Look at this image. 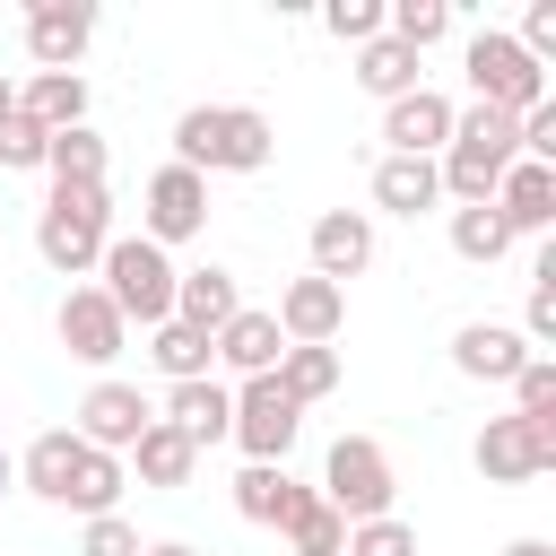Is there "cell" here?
<instances>
[{"mask_svg": "<svg viewBox=\"0 0 556 556\" xmlns=\"http://www.w3.org/2000/svg\"><path fill=\"white\" fill-rule=\"evenodd\" d=\"M269 148H278V130L252 104H191L174 122V165H191V174H261Z\"/></svg>", "mask_w": 556, "mask_h": 556, "instance_id": "obj_1", "label": "cell"}, {"mask_svg": "<svg viewBox=\"0 0 556 556\" xmlns=\"http://www.w3.org/2000/svg\"><path fill=\"white\" fill-rule=\"evenodd\" d=\"M513 156H521V122L495 113V104H469V113H452V139H443L434 174H443V191L460 208H478V200H495V182H504Z\"/></svg>", "mask_w": 556, "mask_h": 556, "instance_id": "obj_2", "label": "cell"}, {"mask_svg": "<svg viewBox=\"0 0 556 556\" xmlns=\"http://www.w3.org/2000/svg\"><path fill=\"white\" fill-rule=\"evenodd\" d=\"M104 243H113V200H104V182H52V200H43V217H35V252H43L61 278H87V269L104 261Z\"/></svg>", "mask_w": 556, "mask_h": 556, "instance_id": "obj_3", "label": "cell"}, {"mask_svg": "<svg viewBox=\"0 0 556 556\" xmlns=\"http://www.w3.org/2000/svg\"><path fill=\"white\" fill-rule=\"evenodd\" d=\"M96 269H104V295H113V313H122V321H148V330H156V321H174V278H182V269H174L148 235H113Z\"/></svg>", "mask_w": 556, "mask_h": 556, "instance_id": "obj_4", "label": "cell"}, {"mask_svg": "<svg viewBox=\"0 0 556 556\" xmlns=\"http://www.w3.org/2000/svg\"><path fill=\"white\" fill-rule=\"evenodd\" d=\"M321 504L356 530V521H382L391 513V452L374 434H339L330 460H321Z\"/></svg>", "mask_w": 556, "mask_h": 556, "instance_id": "obj_5", "label": "cell"}, {"mask_svg": "<svg viewBox=\"0 0 556 556\" xmlns=\"http://www.w3.org/2000/svg\"><path fill=\"white\" fill-rule=\"evenodd\" d=\"M460 61H469V87H478V104H495V113H513V122L547 104V70H539V61H530V52L513 43V35L478 26Z\"/></svg>", "mask_w": 556, "mask_h": 556, "instance_id": "obj_6", "label": "cell"}, {"mask_svg": "<svg viewBox=\"0 0 556 556\" xmlns=\"http://www.w3.org/2000/svg\"><path fill=\"white\" fill-rule=\"evenodd\" d=\"M235 443H243V460H278L287 469V443L304 434V408L278 391V374H252L243 391H235V426H226Z\"/></svg>", "mask_w": 556, "mask_h": 556, "instance_id": "obj_7", "label": "cell"}, {"mask_svg": "<svg viewBox=\"0 0 556 556\" xmlns=\"http://www.w3.org/2000/svg\"><path fill=\"white\" fill-rule=\"evenodd\" d=\"M478 469L495 486H521L539 469H556V417H486L478 434Z\"/></svg>", "mask_w": 556, "mask_h": 556, "instance_id": "obj_8", "label": "cell"}, {"mask_svg": "<svg viewBox=\"0 0 556 556\" xmlns=\"http://www.w3.org/2000/svg\"><path fill=\"white\" fill-rule=\"evenodd\" d=\"M148 226V243L165 252V243H191L200 226H208V174H191V165H156L148 174V208H139Z\"/></svg>", "mask_w": 556, "mask_h": 556, "instance_id": "obj_9", "label": "cell"}, {"mask_svg": "<svg viewBox=\"0 0 556 556\" xmlns=\"http://www.w3.org/2000/svg\"><path fill=\"white\" fill-rule=\"evenodd\" d=\"M148 426H156V408H148L130 382H96V391L78 400V426H70V434H78L87 452H113V460H130V443H139Z\"/></svg>", "mask_w": 556, "mask_h": 556, "instance_id": "obj_10", "label": "cell"}, {"mask_svg": "<svg viewBox=\"0 0 556 556\" xmlns=\"http://www.w3.org/2000/svg\"><path fill=\"white\" fill-rule=\"evenodd\" d=\"M52 330H61V348H70L78 365H113V356H122V339H130V321L113 313V295H104V287H70V295H61V313H52Z\"/></svg>", "mask_w": 556, "mask_h": 556, "instance_id": "obj_11", "label": "cell"}, {"mask_svg": "<svg viewBox=\"0 0 556 556\" xmlns=\"http://www.w3.org/2000/svg\"><path fill=\"white\" fill-rule=\"evenodd\" d=\"M269 321H278V339H287V348H330V339H339V321H348V287H330V278H313V269H304V278L278 295V313H269Z\"/></svg>", "mask_w": 556, "mask_h": 556, "instance_id": "obj_12", "label": "cell"}, {"mask_svg": "<svg viewBox=\"0 0 556 556\" xmlns=\"http://www.w3.org/2000/svg\"><path fill=\"white\" fill-rule=\"evenodd\" d=\"M87 35H96V9H87V0H35V9H26V52H35V70H78Z\"/></svg>", "mask_w": 556, "mask_h": 556, "instance_id": "obj_13", "label": "cell"}, {"mask_svg": "<svg viewBox=\"0 0 556 556\" xmlns=\"http://www.w3.org/2000/svg\"><path fill=\"white\" fill-rule=\"evenodd\" d=\"M365 261H374V217H365V208H321V217H313V278L348 287Z\"/></svg>", "mask_w": 556, "mask_h": 556, "instance_id": "obj_14", "label": "cell"}, {"mask_svg": "<svg viewBox=\"0 0 556 556\" xmlns=\"http://www.w3.org/2000/svg\"><path fill=\"white\" fill-rule=\"evenodd\" d=\"M382 139H391V156H434V148L452 139V96H434V87H408V96H391V113H382Z\"/></svg>", "mask_w": 556, "mask_h": 556, "instance_id": "obj_15", "label": "cell"}, {"mask_svg": "<svg viewBox=\"0 0 556 556\" xmlns=\"http://www.w3.org/2000/svg\"><path fill=\"white\" fill-rule=\"evenodd\" d=\"M495 217H504L513 235H547V226H556V165L513 156L504 182H495Z\"/></svg>", "mask_w": 556, "mask_h": 556, "instance_id": "obj_16", "label": "cell"}, {"mask_svg": "<svg viewBox=\"0 0 556 556\" xmlns=\"http://www.w3.org/2000/svg\"><path fill=\"white\" fill-rule=\"evenodd\" d=\"M530 356H539V348H530L513 321H469V330L452 339V365H460L469 382H513Z\"/></svg>", "mask_w": 556, "mask_h": 556, "instance_id": "obj_17", "label": "cell"}, {"mask_svg": "<svg viewBox=\"0 0 556 556\" xmlns=\"http://www.w3.org/2000/svg\"><path fill=\"white\" fill-rule=\"evenodd\" d=\"M235 313H243V295H235V269H217V261H208V269H182V278H174V321H191L200 339H217Z\"/></svg>", "mask_w": 556, "mask_h": 556, "instance_id": "obj_18", "label": "cell"}, {"mask_svg": "<svg viewBox=\"0 0 556 556\" xmlns=\"http://www.w3.org/2000/svg\"><path fill=\"white\" fill-rule=\"evenodd\" d=\"M434 200H443L434 156H382V165H374V208H391V217H426Z\"/></svg>", "mask_w": 556, "mask_h": 556, "instance_id": "obj_19", "label": "cell"}, {"mask_svg": "<svg viewBox=\"0 0 556 556\" xmlns=\"http://www.w3.org/2000/svg\"><path fill=\"white\" fill-rule=\"evenodd\" d=\"M208 356H226V365H235V374L252 382V374H278L287 339H278V321H269V313H252V304H243V313H235V321H226V330L208 339Z\"/></svg>", "mask_w": 556, "mask_h": 556, "instance_id": "obj_20", "label": "cell"}, {"mask_svg": "<svg viewBox=\"0 0 556 556\" xmlns=\"http://www.w3.org/2000/svg\"><path fill=\"white\" fill-rule=\"evenodd\" d=\"M156 417H165L174 434H191V443H217V434L235 426V391H226V382H174Z\"/></svg>", "mask_w": 556, "mask_h": 556, "instance_id": "obj_21", "label": "cell"}, {"mask_svg": "<svg viewBox=\"0 0 556 556\" xmlns=\"http://www.w3.org/2000/svg\"><path fill=\"white\" fill-rule=\"evenodd\" d=\"M78 452H87V443H78L70 426H43V434L17 452V478H26V495L61 504V495H70V478H78Z\"/></svg>", "mask_w": 556, "mask_h": 556, "instance_id": "obj_22", "label": "cell"}, {"mask_svg": "<svg viewBox=\"0 0 556 556\" xmlns=\"http://www.w3.org/2000/svg\"><path fill=\"white\" fill-rule=\"evenodd\" d=\"M17 113L43 122V130H78V122H87V78H78V70H35V78L17 87Z\"/></svg>", "mask_w": 556, "mask_h": 556, "instance_id": "obj_23", "label": "cell"}, {"mask_svg": "<svg viewBox=\"0 0 556 556\" xmlns=\"http://www.w3.org/2000/svg\"><path fill=\"white\" fill-rule=\"evenodd\" d=\"M130 469H139V486H191V469H200V443L191 434H174L165 417L130 443Z\"/></svg>", "mask_w": 556, "mask_h": 556, "instance_id": "obj_24", "label": "cell"}, {"mask_svg": "<svg viewBox=\"0 0 556 556\" xmlns=\"http://www.w3.org/2000/svg\"><path fill=\"white\" fill-rule=\"evenodd\" d=\"M278 530L295 539V556H330V547H348V521L321 504V486H295L287 513H278Z\"/></svg>", "mask_w": 556, "mask_h": 556, "instance_id": "obj_25", "label": "cell"}, {"mask_svg": "<svg viewBox=\"0 0 556 556\" xmlns=\"http://www.w3.org/2000/svg\"><path fill=\"white\" fill-rule=\"evenodd\" d=\"M356 87H365V96H382V104H391V96H408V87H417V52H408V43H391V35L356 43Z\"/></svg>", "mask_w": 556, "mask_h": 556, "instance_id": "obj_26", "label": "cell"}, {"mask_svg": "<svg viewBox=\"0 0 556 556\" xmlns=\"http://www.w3.org/2000/svg\"><path fill=\"white\" fill-rule=\"evenodd\" d=\"M148 356H156L165 382H208V339H200L191 321H156V330H148Z\"/></svg>", "mask_w": 556, "mask_h": 556, "instance_id": "obj_27", "label": "cell"}, {"mask_svg": "<svg viewBox=\"0 0 556 556\" xmlns=\"http://www.w3.org/2000/svg\"><path fill=\"white\" fill-rule=\"evenodd\" d=\"M278 391H287L295 408L330 400V391H339V348H287V356H278Z\"/></svg>", "mask_w": 556, "mask_h": 556, "instance_id": "obj_28", "label": "cell"}, {"mask_svg": "<svg viewBox=\"0 0 556 556\" xmlns=\"http://www.w3.org/2000/svg\"><path fill=\"white\" fill-rule=\"evenodd\" d=\"M287 495H295V478H287L278 460H243V478H235V513H243V521H261V530H278V513H287Z\"/></svg>", "mask_w": 556, "mask_h": 556, "instance_id": "obj_29", "label": "cell"}, {"mask_svg": "<svg viewBox=\"0 0 556 556\" xmlns=\"http://www.w3.org/2000/svg\"><path fill=\"white\" fill-rule=\"evenodd\" d=\"M452 252H460V261H486V269L513 252V226L495 217V200H478V208H452Z\"/></svg>", "mask_w": 556, "mask_h": 556, "instance_id": "obj_30", "label": "cell"}, {"mask_svg": "<svg viewBox=\"0 0 556 556\" xmlns=\"http://www.w3.org/2000/svg\"><path fill=\"white\" fill-rule=\"evenodd\" d=\"M122 478H130V469H122L113 452H78V478H70V495H61V504L96 521V513H113V504H122Z\"/></svg>", "mask_w": 556, "mask_h": 556, "instance_id": "obj_31", "label": "cell"}, {"mask_svg": "<svg viewBox=\"0 0 556 556\" xmlns=\"http://www.w3.org/2000/svg\"><path fill=\"white\" fill-rule=\"evenodd\" d=\"M43 174H52V182H104V139H96L87 122H78V130H52Z\"/></svg>", "mask_w": 556, "mask_h": 556, "instance_id": "obj_32", "label": "cell"}, {"mask_svg": "<svg viewBox=\"0 0 556 556\" xmlns=\"http://www.w3.org/2000/svg\"><path fill=\"white\" fill-rule=\"evenodd\" d=\"M382 35L408 43V52H426V43L452 35V9H443V0H391V9H382Z\"/></svg>", "mask_w": 556, "mask_h": 556, "instance_id": "obj_33", "label": "cell"}, {"mask_svg": "<svg viewBox=\"0 0 556 556\" xmlns=\"http://www.w3.org/2000/svg\"><path fill=\"white\" fill-rule=\"evenodd\" d=\"M43 148H52L43 122H26V113L0 122V165H9V174H43Z\"/></svg>", "mask_w": 556, "mask_h": 556, "instance_id": "obj_34", "label": "cell"}, {"mask_svg": "<svg viewBox=\"0 0 556 556\" xmlns=\"http://www.w3.org/2000/svg\"><path fill=\"white\" fill-rule=\"evenodd\" d=\"M339 556H417V530H408L400 513H382V521H356Z\"/></svg>", "mask_w": 556, "mask_h": 556, "instance_id": "obj_35", "label": "cell"}, {"mask_svg": "<svg viewBox=\"0 0 556 556\" xmlns=\"http://www.w3.org/2000/svg\"><path fill=\"white\" fill-rule=\"evenodd\" d=\"M513 417H556V356H530L513 374Z\"/></svg>", "mask_w": 556, "mask_h": 556, "instance_id": "obj_36", "label": "cell"}, {"mask_svg": "<svg viewBox=\"0 0 556 556\" xmlns=\"http://www.w3.org/2000/svg\"><path fill=\"white\" fill-rule=\"evenodd\" d=\"M321 26H330L339 43H374V35H382V0H330Z\"/></svg>", "mask_w": 556, "mask_h": 556, "instance_id": "obj_37", "label": "cell"}, {"mask_svg": "<svg viewBox=\"0 0 556 556\" xmlns=\"http://www.w3.org/2000/svg\"><path fill=\"white\" fill-rule=\"evenodd\" d=\"M521 339H530V348H547V339H556V261H539V278H530V313H521Z\"/></svg>", "mask_w": 556, "mask_h": 556, "instance_id": "obj_38", "label": "cell"}, {"mask_svg": "<svg viewBox=\"0 0 556 556\" xmlns=\"http://www.w3.org/2000/svg\"><path fill=\"white\" fill-rule=\"evenodd\" d=\"M78 556H139V530H130L122 513H96L87 539H78Z\"/></svg>", "mask_w": 556, "mask_h": 556, "instance_id": "obj_39", "label": "cell"}, {"mask_svg": "<svg viewBox=\"0 0 556 556\" xmlns=\"http://www.w3.org/2000/svg\"><path fill=\"white\" fill-rule=\"evenodd\" d=\"M513 43H521V52L547 70V61H556V0H539V9L521 17V35H513Z\"/></svg>", "mask_w": 556, "mask_h": 556, "instance_id": "obj_40", "label": "cell"}, {"mask_svg": "<svg viewBox=\"0 0 556 556\" xmlns=\"http://www.w3.org/2000/svg\"><path fill=\"white\" fill-rule=\"evenodd\" d=\"M139 556H200V547H182V539H156V547H139Z\"/></svg>", "mask_w": 556, "mask_h": 556, "instance_id": "obj_41", "label": "cell"}, {"mask_svg": "<svg viewBox=\"0 0 556 556\" xmlns=\"http://www.w3.org/2000/svg\"><path fill=\"white\" fill-rule=\"evenodd\" d=\"M504 556H556V547H547V539H513Z\"/></svg>", "mask_w": 556, "mask_h": 556, "instance_id": "obj_42", "label": "cell"}, {"mask_svg": "<svg viewBox=\"0 0 556 556\" xmlns=\"http://www.w3.org/2000/svg\"><path fill=\"white\" fill-rule=\"evenodd\" d=\"M9 113H17V78H0V122H9Z\"/></svg>", "mask_w": 556, "mask_h": 556, "instance_id": "obj_43", "label": "cell"}, {"mask_svg": "<svg viewBox=\"0 0 556 556\" xmlns=\"http://www.w3.org/2000/svg\"><path fill=\"white\" fill-rule=\"evenodd\" d=\"M9 478H17V460H9V452H0V495H9Z\"/></svg>", "mask_w": 556, "mask_h": 556, "instance_id": "obj_44", "label": "cell"}, {"mask_svg": "<svg viewBox=\"0 0 556 556\" xmlns=\"http://www.w3.org/2000/svg\"><path fill=\"white\" fill-rule=\"evenodd\" d=\"M330 556H339V547H330Z\"/></svg>", "mask_w": 556, "mask_h": 556, "instance_id": "obj_45", "label": "cell"}]
</instances>
